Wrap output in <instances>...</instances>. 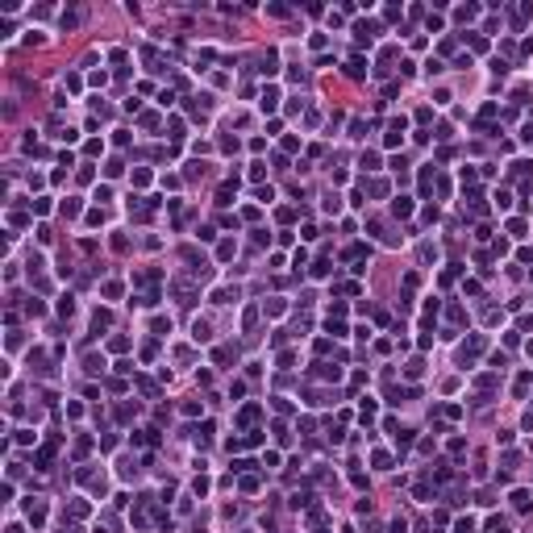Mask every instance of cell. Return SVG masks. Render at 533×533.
I'll return each instance as SVG.
<instances>
[{
    "label": "cell",
    "instance_id": "7a4b0ae2",
    "mask_svg": "<svg viewBox=\"0 0 533 533\" xmlns=\"http://www.w3.org/2000/svg\"><path fill=\"white\" fill-rule=\"evenodd\" d=\"M479 350H483V337H479V334H471V342L458 350V358H462V363H471V358H475Z\"/></svg>",
    "mask_w": 533,
    "mask_h": 533
},
{
    "label": "cell",
    "instance_id": "3957f363",
    "mask_svg": "<svg viewBox=\"0 0 533 533\" xmlns=\"http://www.w3.org/2000/svg\"><path fill=\"white\" fill-rule=\"evenodd\" d=\"M275 104H279V88H267L263 100H258V109H263V112H275Z\"/></svg>",
    "mask_w": 533,
    "mask_h": 533
},
{
    "label": "cell",
    "instance_id": "9c48e42d",
    "mask_svg": "<svg viewBox=\"0 0 533 533\" xmlns=\"http://www.w3.org/2000/svg\"><path fill=\"white\" fill-rule=\"evenodd\" d=\"M358 167H363V171H379V154H371V150H366L363 159H358Z\"/></svg>",
    "mask_w": 533,
    "mask_h": 533
},
{
    "label": "cell",
    "instance_id": "9a60e30c",
    "mask_svg": "<svg viewBox=\"0 0 533 533\" xmlns=\"http://www.w3.org/2000/svg\"><path fill=\"white\" fill-rule=\"evenodd\" d=\"M80 25V13H63V29H75Z\"/></svg>",
    "mask_w": 533,
    "mask_h": 533
},
{
    "label": "cell",
    "instance_id": "6da1fadb",
    "mask_svg": "<svg viewBox=\"0 0 533 533\" xmlns=\"http://www.w3.org/2000/svg\"><path fill=\"white\" fill-rule=\"evenodd\" d=\"M25 517H29V525H42V521H46V504L29 500V504H25Z\"/></svg>",
    "mask_w": 533,
    "mask_h": 533
},
{
    "label": "cell",
    "instance_id": "ac0fdd59",
    "mask_svg": "<svg viewBox=\"0 0 533 533\" xmlns=\"http://www.w3.org/2000/svg\"><path fill=\"white\" fill-rule=\"evenodd\" d=\"M267 312H271V317H279V312H283V300H279V296H275V300H267Z\"/></svg>",
    "mask_w": 533,
    "mask_h": 533
},
{
    "label": "cell",
    "instance_id": "d6986e66",
    "mask_svg": "<svg viewBox=\"0 0 533 533\" xmlns=\"http://www.w3.org/2000/svg\"><path fill=\"white\" fill-rule=\"evenodd\" d=\"M454 529H458V533H475V521H471V517H462V521H458Z\"/></svg>",
    "mask_w": 533,
    "mask_h": 533
},
{
    "label": "cell",
    "instance_id": "4fadbf2b",
    "mask_svg": "<svg viewBox=\"0 0 533 533\" xmlns=\"http://www.w3.org/2000/svg\"><path fill=\"white\" fill-rule=\"evenodd\" d=\"M512 504H517V508H529L533 500H529V492H512Z\"/></svg>",
    "mask_w": 533,
    "mask_h": 533
},
{
    "label": "cell",
    "instance_id": "277c9868",
    "mask_svg": "<svg viewBox=\"0 0 533 533\" xmlns=\"http://www.w3.org/2000/svg\"><path fill=\"white\" fill-rule=\"evenodd\" d=\"M192 337H196V342H208V337H213L208 321H192Z\"/></svg>",
    "mask_w": 533,
    "mask_h": 533
},
{
    "label": "cell",
    "instance_id": "5bb4252c",
    "mask_svg": "<svg viewBox=\"0 0 533 533\" xmlns=\"http://www.w3.org/2000/svg\"><path fill=\"white\" fill-rule=\"evenodd\" d=\"M109 350H129V337H109Z\"/></svg>",
    "mask_w": 533,
    "mask_h": 533
},
{
    "label": "cell",
    "instance_id": "52a82bcc",
    "mask_svg": "<svg viewBox=\"0 0 533 533\" xmlns=\"http://www.w3.org/2000/svg\"><path fill=\"white\" fill-rule=\"evenodd\" d=\"M317 375H321V379H342V366H329V363H317Z\"/></svg>",
    "mask_w": 533,
    "mask_h": 533
},
{
    "label": "cell",
    "instance_id": "5b68a950",
    "mask_svg": "<svg viewBox=\"0 0 533 533\" xmlns=\"http://www.w3.org/2000/svg\"><path fill=\"white\" fill-rule=\"evenodd\" d=\"M258 413H263L258 404H246V408L238 413V421H242V425H254V421H258Z\"/></svg>",
    "mask_w": 533,
    "mask_h": 533
},
{
    "label": "cell",
    "instance_id": "7c38bea8",
    "mask_svg": "<svg viewBox=\"0 0 533 533\" xmlns=\"http://www.w3.org/2000/svg\"><path fill=\"white\" fill-rule=\"evenodd\" d=\"M529 383H533V371H521V375H517V396H525Z\"/></svg>",
    "mask_w": 533,
    "mask_h": 533
},
{
    "label": "cell",
    "instance_id": "30bf717a",
    "mask_svg": "<svg viewBox=\"0 0 533 533\" xmlns=\"http://www.w3.org/2000/svg\"><path fill=\"white\" fill-rule=\"evenodd\" d=\"M213 300H217V304H229V300H238V292H233V287H217Z\"/></svg>",
    "mask_w": 533,
    "mask_h": 533
},
{
    "label": "cell",
    "instance_id": "e0dca14e",
    "mask_svg": "<svg viewBox=\"0 0 533 533\" xmlns=\"http://www.w3.org/2000/svg\"><path fill=\"white\" fill-rule=\"evenodd\" d=\"M217 258H233V242H221V246H217Z\"/></svg>",
    "mask_w": 533,
    "mask_h": 533
},
{
    "label": "cell",
    "instance_id": "8992f818",
    "mask_svg": "<svg viewBox=\"0 0 533 533\" xmlns=\"http://www.w3.org/2000/svg\"><path fill=\"white\" fill-rule=\"evenodd\" d=\"M346 75H350V80H363V75H366V63H363V58H350V63H346Z\"/></svg>",
    "mask_w": 533,
    "mask_h": 533
},
{
    "label": "cell",
    "instance_id": "8fae6325",
    "mask_svg": "<svg viewBox=\"0 0 533 533\" xmlns=\"http://www.w3.org/2000/svg\"><path fill=\"white\" fill-rule=\"evenodd\" d=\"M371 462H375V471H388V467H392V454L375 450V454H371Z\"/></svg>",
    "mask_w": 533,
    "mask_h": 533
},
{
    "label": "cell",
    "instance_id": "ba28073f",
    "mask_svg": "<svg viewBox=\"0 0 533 533\" xmlns=\"http://www.w3.org/2000/svg\"><path fill=\"white\" fill-rule=\"evenodd\" d=\"M392 213H396V217H408V213H413V200H408V196H396V204H392Z\"/></svg>",
    "mask_w": 533,
    "mask_h": 533
},
{
    "label": "cell",
    "instance_id": "2e32d148",
    "mask_svg": "<svg viewBox=\"0 0 533 533\" xmlns=\"http://www.w3.org/2000/svg\"><path fill=\"white\" fill-rule=\"evenodd\" d=\"M96 200H100V204H104V200H112V188H109V183H100V188H96Z\"/></svg>",
    "mask_w": 533,
    "mask_h": 533
}]
</instances>
